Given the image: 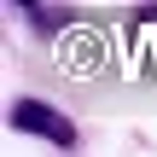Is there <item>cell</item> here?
Wrapping results in <instances>:
<instances>
[{
	"mask_svg": "<svg viewBox=\"0 0 157 157\" xmlns=\"http://www.w3.org/2000/svg\"><path fill=\"white\" fill-rule=\"evenodd\" d=\"M6 122H12V134L47 140V146H58V151H76V146H82L76 117H70L64 105H52V99H12V105H6Z\"/></svg>",
	"mask_w": 157,
	"mask_h": 157,
	"instance_id": "cell-1",
	"label": "cell"
},
{
	"mask_svg": "<svg viewBox=\"0 0 157 157\" xmlns=\"http://www.w3.org/2000/svg\"><path fill=\"white\" fill-rule=\"evenodd\" d=\"M12 12H17L35 35H64V29L76 23V12H70V6H41V0H12Z\"/></svg>",
	"mask_w": 157,
	"mask_h": 157,
	"instance_id": "cell-2",
	"label": "cell"
}]
</instances>
